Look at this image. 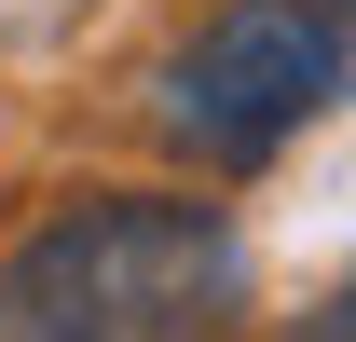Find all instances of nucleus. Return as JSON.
Instances as JSON below:
<instances>
[{
  "label": "nucleus",
  "mask_w": 356,
  "mask_h": 342,
  "mask_svg": "<svg viewBox=\"0 0 356 342\" xmlns=\"http://www.w3.org/2000/svg\"><path fill=\"white\" fill-rule=\"evenodd\" d=\"M233 301H247V233L165 192L55 206L0 260V342H220Z\"/></svg>",
  "instance_id": "nucleus-1"
},
{
  "label": "nucleus",
  "mask_w": 356,
  "mask_h": 342,
  "mask_svg": "<svg viewBox=\"0 0 356 342\" xmlns=\"http://www.w3.org/2000/svg\"><path fill=\"white\" fill-rule=\"evenodd\" d=\"M343 96H356V0H233L151 69V124L165 151L247 178Z\"/></svg>",
  "instance_id": "nucleus-2"
},
{
  "label": "nucleus",
  "mask_w": 356,
  "mask_h": 342,
  "mask_svg": "<svg viewBox=\"0 0 356 342\" xmlns=\"http://www.w3.org/2000/svg\"><path fill=\"white\" fill-rule=\"evenodd\" d=\"M69 14H96V0H0V42H55Z\"/></svg>",
  "instance_id": "nucleus-3"
},
{
  "label": "nucleus",
  "mask_w": 356,
  "mask_h": 342,
  "mask_svg": "<svg viewBox=\"0 0 356 342\" xmlns=\"http://www.w3.org/2000/svg\"><path fill=\"white\" fill-rule=\"evenodd\" d=\"M288 342H356V288H329V301H315V315H302Z\"/></svg>",
  "instance_id": "nucleus-4"
}]
</instances>
